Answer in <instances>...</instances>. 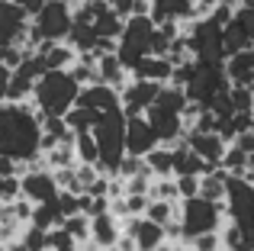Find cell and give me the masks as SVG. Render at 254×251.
I'll return each mask as SVG.
<instances>
[{"instance_id":"obj_31","label":"cell","mask_w":254,"mask_h":251,"mask_svg":"<svg viewBox=\"0 0 254 251\" xmlns=\"http://www.w3.org/2000/svg\"><path fill=\"white\" fill-rule=\"evenodd\" d=\"M0 64H3V52H0Z\"/></svg>"},{"instance_id":"obj_26","label":"cell","mask_w":254,"mask_h":251,"mask_svg":"<svg viewBox=\"0 0 254 251\" xmlns=\"http://www.w3.org/2000/svg\"><path fill=\"white\" fill-rule=\"evenodd\" d=\"M174 184H177V200L199 196V177H174Z\"/></svg>"},{"instance_id":"obj_22","label":"cell","mask_w":254,"mask_h":251,"mask_svg":"<svg viewBox=\"0 0 254 251\" xmlns=\"http://www.w3.org/2000/svg\"><path fill=\"white\" fill-rule=\"evenodd\" d=\"M225 181H229V174L225 171H209V174L199 177V196L203 200H212V203H222L225 200Z\"/></svg>"},{"instance_id":"obj_18","label":"cell","mask_w":254,"mask_h":251,"mask_svg":"<svg viewBox=\"0 0 254 251\" xmlns=\"http://www.w3.org/2000/svg\"><path fill=\"white\" fill-rule=\"evenodd\" d=\"M132 81H151V84H171V74H174V64L168 58H158V55H148L129 71Z\"/></svg>"},{"instance_id":"obj_24","label":"cell","mask_w":254,"mask_h":251,"mask_svg":"<svg viewBox=\"0 0 254 251\" xmlns=\"http://www.w3.org/2000/svg\"><path fill=\"white\" fill-rule=\"evenodd\" d=\"M62 229L74 239V245H87L90 242V219L87 216H71V219L62 222Z\"/></svg>"},{"instance_id":"obj_1","label":"cell","mask_w":254,"mask_h":251,"mask_svg":"<svg viewBox=\"0 0 254 251\" xmlns=\"http://www.w3.org/2000/svg\"><path fill=\"white\" fill-rule=\"evenodd\" d=\"M42 155V116L32 103H0V158L32 164Z\"/></svg>"},{"instance_id":"obj_20","label":"cell","mask_w":254,"mask_h":251,"mask_svg":"<svg viewBox=\"0 0 254 251\" xmlns=\"http://www.w3.org/2000/svg\"><path fill=\"white\" fill-rule=\"evenodd\" d=\"M142 161H145V171L151 174V181L174 177V158H171V148H164V145H158L155 151H148Z\"/></svg>"},{"instance_id":"obj_27","label":"cell","mask_w":254,"mask_h":251,"mask_svg":"<svg viewBox=\"0 0 254 251\" xmlns=\"http://www.w3.org/2000/svg\"><path fill=\"white\" fill-rule=\"evenodd\" d=\"M190 251H222V239H219V232L199 235V239L190 242Z\"/></svg>"},{"instance_id":"obj_16","label":"cell","mask_w":254,"mask_h":251,"mask_svg":"<svg viewBox=\"0 0 254 251\" xmlns=\"http://www.w3.org/2000/svg\"><path fill=\"white\" fill-rule=\"evenodd\" d=\"M171 158H174V177H203V174H209V171H216V168H209L203 158L193 155L187 142H177V145H174V148H171Z\"/></svg>"},{"instance_id":"obj_2","label":"cell","mask_w":254,"mask_h":251,"mask_svg":"<svg viewBox=\"0 0 254 251\" xmlns=\"http://www.w3.org/2000/svg\"><path fill=\"white\" fill-rule=\"evenodd\" d=\"M77 94H81V87L68 71H45L32 87V110L39 116L64 120V113L74 107Z\"/></svg>"},{"instance_id":"obj_14","label":"cell","mask_w":254,"mask_h":251,"mask_svg":"<svg viewBox=\"0 0 254 251\" xmlns=\"http://www.w3.org/2000/svg\"><path fill=\"white\" fill-rule=\"evenodd\" d=\"M184 142L190 145V151H193L196 158H203L209 168H219V161H222L225 148H229V145H225L222 138L216 135V132H187Z\"/></svg>"},{"instance_id":"obj_23","label":"cell","mask_w":254,"mask_h":251,"mask_svg":"<svg viewBox=\"0 0 254 251\" xmlns=\"http://www.w3.org/2000/svg\"><path fill=\"white\" fill-rule=\"evenodd\" d=\"M71 148H74V161H77V164H93V168H97V142H93L90 132L74 135Z\"/></svg>"},{"instance_id":"obj_7","label":"cell","mask_w":254,"mask_h":251,"mask_svg":"<svg viewBox=\"0 0 254 251\" xmlns=\"http://www.w3.org/2000/svg\"><path fill=\"white\" fill-rule=\"evenodd\" d=\"M58 184L55 177H52V171L45 168H29L19 174V196H23L26 203H32V206H42V203H52L58 200Z\"/></svg>"},{"instance_id":"obj_8","label":"cell","mask_w":254,"mask_h":251,"mask_svg":"<svg viewBox=\"0 0 254 251\" xmlns=\"http://www.w3.org/2000/svg\"><path fill=\"white\" fill-rule=\"evenodd\" d=\"M145 123L151 126V132L158 135V145H164V148H174V145L184 142V135H187L180 113H174L168 107H158V103H151V107L145 110Z\"/></svg>"},{"instance_id":"obj_30","label":"cell","mask_w":254,"mask_h":251,"mask_svg":"<svg viewBox=\"0 0 254 251\" xmlns=\"http://www.w3.org/2000/svg\"><path fill=\"white\" fill-rule=\"evenodd\" d=\"M0 3H13V0H0Z\"/></svg>"},{"instance_id":"obj_17","label":"cell","mask_w":254,"mask_h":251,"mask_svg":"<svg viewBox=\"0 0 254 251\" xmlns=\"http://www.w3.org/2000/svg\"><path fill=\"white\" fill-rule=\"evenodd\" d=\"M36 55L42 58L45 71H68L71 64L77 62V52L71 49L68 42H42L36 49Z\"/></svg>"},{"instance_id":"obj_4","label":"cell","mask_w":254,"mask_h":251,"mask_svg":"<svg viewBox=\"0 0 254 251\" xmlns=\"http://www.w3.org/2000/svg\"><path fill=\"white\" fill-rule=\"evenodd\" d=\"M71 26H74V6L62 3V0H49V3L39 6V13L29 16L26 49L36 52L42 42H68Z\"/></svg>"},{"instance_id":"obj_12","label":"cell","mask_w":254,"mask_h":251,"mask_svg":"<svg viewBox=\"0 0 254 251\" xmlns=\"http://www.w3.org/2000/svg\"><path fill=\"white\" fill-rule=\"evenodd\" d=\"M26 29H29V16L16 3H0V52L23 42Z\"/></svg>"},{"instance_id":"obj_3","label":"cell","mask_w":254,"mask_h":251,"mask_svg":"<svg viewBox=\"0 0 254 251\" xmlns=\"http://www.w3.org/2000/svg\"><path fill=\"white\" fill-rule=\"evenodd\" d=\"M90 135L97 142V171L106 177H116L119 161L126 158V116H123V110L97 116Z\"/></svg>"},{"instance_id":"obj_6","label":"cell","mask_w":254,"mask_h":251,"mask_svg":"<svg viewBox=\"0 0 254 251\" xmlns=\"http://www.w3.org/2000/svg\"><path fill=\"white\" fill-rule=\"evenodd\" d=\"M155 29L158 26L151 23L148 16H132L123 23V36L116 42V58L126 71H132L142 58L151 55V42H155Z\"/></svg>"},{"instance_id":"obj_21","label":"cell","mask_w":254,"mask_h":251,"mask_svg":"<svg viewBox=\"0 0 254 251\" xmlns=\"http://www.w3.org/2000/svg\"><path fill=\"white\" fill-rule=\"evenodd\" d=\"M64 222L62 209H58V200L52 203H42V206H32V216H29V226L32 229H42V232H52Z\"/></svg>"},{"instance_id":"obj_28","label":"cell","mask_w":254,"mask_h":251,"mask_svg":"<svg viewBox=\"0 0 254 251\" xmlns=\"http://www.w3.org/2000/svg\"><path fill=\"white\" fill-rule=\"evenodd\" d=\"M13 3H16L19 10L26 13V16H32V13H39V6H42V3H49V0H13Z\"/></svg>"},{"instance_id":"obj_29","label":"cell","mask_w":254,"mask_h":251,"mask_svg":"<svg viewBox=\"0 0 254 251\" xmlns=\"http://www.w3.org/2000/svg\"><path fill=\"white\" fill-rule=\"evenodd\" d=\"M62 3H68V6H77V3H90V0H62Z\"/></svg>"},{"instance_id":"obj_15","label":"cell","mask_w":254,"mask_h":251,"mask_svg":"<svg viewBox=\"0 0 254 251\" xmlns=\"http://www.w3.org/2000/svg\"><path fill=\"white\" fill-rule=\"evenodd\" d=\"M225 77H229V87L254 90V49H245L238 55L225 58Z\"/></svg>"},{"instance_id":"obj_10","label":"cell","mask_w":254,"mask_h":251,"mask_svg":"<svg viewBox=\"0 0 254 251\" xmlns=\"http://www.w3.org/2000/svg\"><path fill=\"white\" fill-rule=\"evenodd\" d=\"M74 107L87 110V113H93V116L113 113V110H119V90L106 87V84H90V87H81Z\"/></svg>"},{"instance_id":"obj_13","label":"cell","mask_w":254,"mask_h":251,"mask_svg":"<svg viewBox=\"0 0 254 251\" xmlns=\"http://www.w3.org/2000/svg\"><path fill=\"white\" fill-rule=\"evenodd\" d=\"M119 239H123V222H119L113 213H100V216L90 219V245L97 251L116 248Z\"/></svg>"},{"instance_id":"obj_25","label":"cell","mask_w":254,"mask_h":251,"mask_svg":"<svg viewBox=\"0 0 254 251\" xmlns=\"http://www.w3.org/2000/svg\"><path fill=\"white\" fill-rule=\"evenodd\" d=\"M19 245H23L26 251H49V232L26 226L23 232H19Z\"/></svg>"},{"instance_id":"obj_9","label":"cell","mask_w":254,"mask_h":251,"mask_svg":"<svg viewBox=\"0 0 254 251\" xmlns=\"http://www.w3.org/2000/svg\"><path fill=\"white\" fill-rule=\"evenodd\" d=\"M164 84H151V81H126V87L119 90V110L123 116H145V110L158 100V90Z\"/></svg>"},{"instance_id":"obj_19","label":"cell","mask_w":254,"mask_h":251,"mask_svg":"<svg viewBox=\"0 0 254 251\" xmlns=\"http://www.w3.org/2000/svg\"><path fill=\"white\" fill-rule=\"evenodd\" d=\"M126 77H129V71L119 64L116 55H97V84H106V87H113V90H123Z\"/></svg>"},{"instance_id":"obj_11","label":"cell","mask_w":254,"mask_h":251,"mask_svg":"<svg viewBox=\"0 0 254 251\" xmlns=\"http://www.w3.org/2000/svg\"><path fill=\"white\" fill-rule=\"evenodd\" d=\"M155 148H158V135L145 123V116H126V155L145 158Z\"/></svg>"},{"instance_id":"obj_5","label":"cell","mask_w":254,"mask_h":251,"mask_svg":"<svg viewBox=\"0 0 254 251\" xmlns=\"http://www.w3.org/2000/svg\"><path fill=\"white\" fill-rule=\"evenodd\" d=\"M225 222V206L222 203L203 200V196H193V200H180L177 206V239L180 242H193L199 235H212L222 232Z\"/></svg>"}]
</instances>
